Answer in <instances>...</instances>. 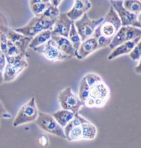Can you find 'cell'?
<instances>
[{"label":"cell","mask_w":141,"mask_h":148,"mask_svg":"<svg viewBox=\"0 0 141 148\" xmlns=\"http://www.w3.org/2000/svg\"><path fill=\"white\" fill-rule=\"evenodd\" d=\"M140 37H137L132 40H130L124 42L123 44L119 45L118 46L115 47L114 49L112 50L111 53L109 54V56L107 57L108 60H112L115 58L120 57V56L127 55L131 52L133 48H134L135 44L140 41Z\"/></svg>","instance_id":"cell-15"},{"label":"cell","mask_w":141,"mask_h":148,"mask_svg":"<svg viewBox=\"0 0 141 148\" xmlns=\"http://www.w3.org/2000/svg\"><path fill=\"white\" fill-rule=\"evenodd\" d=\"M50 5V3H38L30 5V8L35 17H39Z\"/></svg>","instance_id":"cell-28"},{"label":"cell","mask_w":141,"mask_h":148,"mask_svg":"<svg viewBox=\"0 0 141 148\" xmlns=\"http://www.w3.org/2000/svg\"><path fill=\"white\" fill-rule=\"evenodd\" d=\"M6 58L7 64L17 67L19 69L24 70L28 67V62L26 60V55L23 53L15 56H11V57L6 56Z\"/></svg>","instance_id":"cell-20"},{"label":"cell","mask_w":141,"mask_h":148,"mask_svg":"<svg viewBox=\"0 0 141 148\" xmlns=\"http://www.w3.org/2000/svg\"><path fill=\"white\" fill-rule=\"evenodd\" d=\"M134 70H135V73L140 74V75H141V57L139 59L138 63V64H137V66L135 67Z\"/></svg>","instance_id":"cell-37"},{"label":"cell","mask_w":141,"mask_h":148,"mask_svg":"<svg viewBox=\"0 0 141 148\" xmlns=\"http://www.w3.org/2000/svg\"><path fill=\"white\" fill-rule=\"evenodd\" d=\"M130 59L132 61H138L141 57V38L140 41L135 44L134 48L129 54Z\"/></svg>","instance_id":"cell-30"},{"label":"cell","mask_w":141,"mask_h":148,"mask_svg":"<svg viewBox=\"0 0 141 148\" xmlns=\"http://www.w3.org/2000/svg\"><path fill=\"white\" fill-rule=\"evenodd\" d=\"M102 21L103 17L97 19H91L88 17L87 13H85L82 17L74 21V25L80 36L82 41L92 37L95 30Z\"/></svg>","instance_id":"cell-7"},{"label":"cell","mask_w":141,"mask_h":148,"mask_svg":"<svg viewBox=\"0 0 141 148\" xmlns=\"http://www.w3.org/2000/svg\"><path fill=\"white\" fill-rule=\"evenodd\" d=\"M39 111L36 105L35 98L31 97L28 102L24 104L19 110L14 119L12 125L13 127L29 123L35 121L38 116Z\"/></svg>","instance_id":"cell-4"},{"label":"cell","mask_w":141,"mask_h":148,"mask_svg":"<svg viewBox=\"0 0 141 148\" xmlns=\"http://www.w3.org/2000/svg\"><path fill=\"white\" fill-rule=\"evenodd\" d=\"M56 20L57 19H47L42 16L34 17L25 26L14 30L24 36L32 38L44 30H52Z\"/></svg>","instance_id":"cell-3"},{"label":"cell","mask_w":141,"mask_h":148,"mask_svg":"<svg viewBox=\"0 0 141 148\" xmlns=\"http://www.w3.org/2000/svg\"><path fill=\"white\" fill-rule=\"evenodd\" d=\"M111 6L113 7L120 18L122 26H133L140 28L137 17L138 15L128 11L123 6V0H109Z\"/></svg>","instance_id":"cell-9"},{"label":"cell","mask_w":141,"mask_h":148,"mask_svg":"<svg viewBox=\"0 0 141 148\" xmlns=\"http://www.w3.org/2000/svg\"><path fill=\"white\" fill-rule=\"evenodd\" d=\"M137 19H138V21L139 24H140V28H141V12H140V13H139L138 15V17H137Z\"/></svg>","instance_id":"cell-40"},{"label":"cell","mask_w":141,"mask_h":148,"mask_svg":"<svg viewBox=\"0 0 141 148\" xmlns=\"http://www.w3.org/2000/svg\"><path fill=\"white\" fill-rule=\"evenodd\" d=\"M141 37V29L133 26H121L112 39L109 48L114 49L115 47L126 41L132 40L137 37Z\"/></svg>","instance_id":"cell-10"},{"label":"cell","mask_w":141,"mask_h":148,"mask_svg":"<svg viewBox=\"0 0 141 148\" xmlns=\"http://www.w3.org/2000/svg\"><path fill=\"white\" fill-rule=\"evenodd\" d=\"M34 51L44 55L45 58L50 61H64L70 59L59 50V47L53 39H50L45 44L34 48Z\"/></svg>","instance_id":"cell-8"},{"label":"cell","mask_w":141,"mask_h":148,"mask_svg":"<svg viewBox=\"0 0 141 148\" xmlns=\"http://www.w3.org/2000/svg\"><path fill=\"white\" fill-rule=\"evenodd\" d=\"M66 139L68 141H78L82 140V132L81 125L73 127L69 131L66 136Z\"/></svg>","instance_id":"cell-26"},{"label":"cell","mask_w":141,"mask_h":148,"mask_svg":"<svg viewBox=\"0 0 141 148\" xmlns=\"http://www.w3.org/2000/svg\"><path fill=\"white\" fill-rule=\"evenodd\" d=\"M57 99L62 109L71 111L75 114L79 113L81 107L84 106V102L79 99L70 87L65 88L60 91Z\"/></svg>","instance_id":"cell-6"},{"label":"cell","mask_w":141,"mask_h":148,"mask_svg":"<svg viewBox=\"0 0 141 148\" xmlns=\"http://www.w3.org/2000/svg\"><path fill=\"white\" fill-rule=\"evenodd\" d=\"M7 43H8V38L5 32L0 30V48H1L2 53L6 55L7 51Z\"/></svg>","instance_id":"cell-32"},{"label":"cell","mask_w":141,"mask_h":148,"mask_svg":"<svg viewBox=\"0 0 141 148\" xmlns=\"http://www.w3.org/2000/svg\"><path fill=\"white\" fill-rule=\"evenodd\" d=\"M3 83V72L0 70V85Z\"/></svg>","instance_id":"cell-39"},{"label":"cell","mask_w":141,"mask_h":148,"mask_svg":"<svg viewBox=\"0 0 141 148\" xmlns=\"http://www.w3.org/2000/svg\"><path fill=\"white\" fill-rule=\"evenodd\" d=\"M121 26L120 18L111 6L104 17H103L102 23L97 27L92 36L97 39L99 49L109 46L112 39Z\"/></svg>","instance_id":"cell-1"},{"label":"cell","mask_w":141,"mask_h":148,"mask_svg":"<svg viewBox=\"0 0 141 148\" xmlns=\"http://www.w3.org/2000/svg\"><path fill=\"white\" fill-rule=\"evenodd\" d=\"M73 22L74 21L69 19L66 12L60 13L51 30L52 35H58L68 38L70 27Z\"/></svg>","instance_id":"cell-12"},{"label":"cell","mask_w":141,"mask_h":148,"mask_svg":"<svg viewBox=\"0 0 141 148\" xmlns=\"http://www.w3.org/2000/svg\"><path fill=\"white\" fill-rule=\"evenodd\" d=\"M84 78L90 88L92 87L94 85L97 84V83L101 82L103 81L100 75L94 73H88L86 74L84 76Z\"/></svg>","instance_id":"cell-29"},{"label":"cell","mask_w":141,"mask_h":148,"mask_svg":"<svg viewBox=\"0 0 141 148\" xmlns=\"http://www.w3.org/2000/svg\"><path fill=\"white\" fill-rule=\"evenodd\" d=\"M109 88L102 81L90 88L89 96L84 102V104L89 108H102L109 100Z\"/></svg>","instance_id":"cell-2"},{"label":"cell","mask_w":141,"mask_h":148,"mask_svg":"<svg viewBox=\"0 0 141 148\" xmlns=\"http://www.w3.org/2000/svg\"><path fill=\"white\" fill-rule=\"evenodd\" d=\"M52 116L55 119V121L58 123L61 127L64 128L73 119L75 116V113L69 110L61 109L54 112Z\"/></svg>","instance_id":"cell-17"},{"label":"cell","mask_w":141,"mask_h":148,"mask_svg":"<svg viewBox=\"0 0 141 148\" xmlns=\"http://www.w3.org/2000/svg\"><path fill=\"white\" fill-rule=\"evenodd\" d=\"M22 53L19 48H17L15 45H14L8 39V43H7V51L6 53V56H8V57H11V56H15L19 54Z\"/></svg>","instance_id":"cell-31"},{"label":"cell","mask_w":141,"mask_h":148,"mask_svg":"<svg viewBox=\"0 0 141 148\" xmlns=\"http://www.w3.org/2000/svg\"><path fill=\"white\" fill-rule=\"evenodd\" d=\"M98 49L99 47L97 39L93 37H91L82 41L78 50H77L75 57L79 60L84 59Z\"/></svg>","instance_id":"cell-14"},{"label":"cell","mask_w":141,"mask_h":148,"mask_svg":"<svg viewBox=\"0 0 141 148\" xmlns=\"http://www.w3.org/2000/svg\"><path fill=\"white\" fill-rule=\"evenodd\" d=\"M1 54H2V52H1V48H0V55H1Z\"/></svg>","instance_id":"cell-41"},{"label":"cell","mask_w":141,"mask_h":148,"mask_svg":"<svg viewBox=\"0 0 141 148\" xmlns=\"http://www.w3.org/2000/svg\"><path fill=\"white\" fill-rule=\"evenodd\" d=\"M51 39L55 41L57 46L59 47V50L63 53L68 56L70 58L75 57L76 51L67 37L58 35H51Z\"/></svg>","instance_id":"cell-16"},{"label":"cell","mask_w":141,"mask_h":148,"mask_svg":"<svg viewBox=\"0 0 141 148\" xmlns=\"http://www.w3.org/2000/svg\"><path fill=\"white\" fill-rule=\"evenodd\" d=\"M37 142H38L39 145L43 148L48 147V145H49V140L48 138L45 134H40L38 136L37 138Z\"/></svg>","instance_id":"cell-33"},{"label":"cell","mask_w":141,"mask_h":148,"mask_svg":"<svg viewBox=\"0 0 141 148\" xmlns=\"http://www.w3.org/2000/svg\"><path fill=\"white\" fill-rule=\"evenodd\" d=\"M35 122L43 131L62 138H66L64 128L59 125L51 114L39 112Z\"/></svg>","instance_id":"cell-5"},{"label":"cell","mask_w":141,"mask_h":148,"mask_svg":"<svg viewBox=\"0 0 141 148\" xmlns=\"http://www.w3.org/2000/svg\"><path fill=\"white\" fill-rule=\"evenodd\" d=\"M50 4L55 7H58L59 3H61L62 0H49Z\"/></svg>","instance_id":"cell-38"},{"label":"cell","mask_w":141,"mask_h":148,"mask_svg":"<svg viewBox=\"0 0 141 148\" xmlns=\"http://www.w3.org/2000/svg\"><path fill=\"white\" fill-rule=\"evenodd\" d=\"M6 55L2 53L1 55H0V70L1 71H3L5 67L6 66Z\"/></svg>","instance_id":"cell-35"},{"label":"cell","mask_w":141,"mask_h":148,"mask_svg":"<svg viewBox=\"0 0 141 148\" xmlns=\"http://www.w3.org/2000/svg\"><path fill=\"white\" fill-rule=\"evenodd\" d=\"M28 1H29V5L38 3H50L49 0H28Z\"/></svg>","instance_id":"cell-36"},{"label":"cell","mask_w":141,"mask_h":148,"mask_svg":"<svg viewBox=\"0 0 141 148\" xmlns=\"http://www.w3.org/2000/svg\"><path fill=\"white\" fill-rule=\"evenodd\" d=\"M59 14H60V12H59L58 8L50 4L44 10V12H43L41 16H42V17H44L47 19L52 20V19H57L59 17Z\"/></svg>","instance_id":"cell-27"},{"label":"cell","mask_w":141,"mask_h":148,"mask_svg":"<svg viewBox=\"0 0 141 148\" xmlns=\"http://www.w3.org/2000/svg\"><path fill=\"white\" fill-rule=\"evenodd\" d=\"M68 40L70 41L71 44L73 45L75 51L77 52L79 46H80L81 43H82V39H81L80 36H79L78 32L77 31L76 28H75V25H74V22L73 24L71 25V27H70L69 33H68Z\"/></svg>","instance_id":"cell-22"},{"label":"cell","mask_w":141,"mask_h":148,"mask_svg":"<svg viewBox=\"0 0 141 148\" xmlns=\"http://www.w3.org/2000/svg\"><path fill=\"white\" fill-rule=\"evenodd\" d=\"M23 70L19 69L17 67L6 64L4 70L3 71V82H11L19 76Z\"/></svg>","instance_id":"cell-21"},{"label":"cell","mask_w":141,"mask_h":148,"mask_svg":"<svg viewBox=\"0 0 141 148\" xmlns=\"http://www.w3.org/2000/svg\"><path fill=\"white\" fill-rule=\"evenodd\" d=\"M90 87L86 82L84 77L81 79L80 82L79 84V90H78V96L79 99L82 101V102H84L89 96Z\"/></svg>","instance_id":"cell-24"},{"label":"cell","mask_w":141,"mask_h":148,"mask_svg":"<svg viewBox=\"0 0 141 148\" xmlns=\"http://www.w3.org/2000/svg\"><path fill=\"white\" fill-rule=\"evenodd\" d=\"M86 120V119H84V117L81 116L79 114V113L75 114V116L70 121V122H68V123L64 127V131L65 133V135L66 136V134L69 132V131L71 129H73V127H77V126L81 125V124L82 123H84Z\"/></svg>","instance_id":"cell-25"},{"label":"cell","mask_w":141,"mask_h":148,"mask_svg":"<svg viewBox=\"0 0 141 148\" xmlns=\"http://www.w3.org/2000/svg\"><path fill=\"white\" fill-rule=\"evenodd\" d=\"M123 6L128 11L136 15L141 12V1L140 0H123Z\"/></svg>","instance_id":"cell-23"},{"label":"cell","mask_w":141,"mask_h":148,"mask_svg":"<svg viewBox=\"0 0 141 148\" xmlns=\"http://www.w3.org/2000/svg\"><path fill=\"white\" fill-rule=\"evenodd\" d=\"M11 118V115L6 111L3 105L0 101V119H9Z\"/></svg>","instance_id":"cell-34"},{"label":"cell","mask_w":141,"mask_h":148,"mask_svg":"<svg viewBox=\"0 0 141 148\" xmlns=\"http://www.w3.org/2000/svg\"><path fill=\"white\" fill-rule=\"evenodd\" d=\"M51 35L52 34L50 29L44 30V31L39 32L35 37L32 38L31 41H30V44L28 45V48L33 50L34 48L45 44L49 39H51Z\"/></svg>","instance_id":"cell-18"},{"label":"cell","mask_w":141,"mask_h":148,"mask_svg":"<svg viewBox=\"0 0 141 148\" xmlns=\"http://www.w3.org/2000/svg\"><path fill=\"white\" fill-rule=\"evenodd\" d=\"M82 132V140H93L97 136V128L93 123L86 120L81 124Z\"/></svg>","instance_id":"cell-19"},{"label":"cell","mask_w":141,"mask_h":148,"mask_svg":"<svg viewBox=\"0 0 141 148\" xmlns=\"http://www.w3.org/2000/svg\"><path fill=\"white\" fill-rule=\"evenodd\" d=\"M91 8V3L89 0H74L72 8L66 13L70 19L75 21L82 17Z\"/></svg>","instance_id":"cell-13"},{"label":"cell","mask_w":141,"mask_h":148,"mask_svg":"<svg viewBox=\"0 0 141 148\" xmlns=\"http://www.w3.org/2000/svg\"><path fill=\"white\" fill-rule=\"evenodd\" d=\"M0 30L5 32L9 41L15 45L23 54L26 55V50L28 48V45L32 38L24 36L22 34L15 31L14 29L9 28L3 25H0Z\"/></svg>","instance_id":"cell-11"}]
</instances>
